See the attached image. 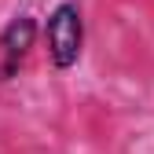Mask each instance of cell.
Listing matches in <instances>:
<instances>
[{
    "label": "cell",
    "mask_w": 154,
    "mask_h": 154,
    "mask_svg": "<svg viewBox=\"0 0 154 154\" xmlns=\"http://www.w3.org/2000/svg\"><path fill=\"white\" fill-rule=\"evenodd\" d=\"M41 37H44V51H48V66L51 70H73L85 55V11L77 0H59L44 26H41Z\"/></svg>",
    "instance_id": "cell-1"
},
{
    "label": "cell",
    "mask_w": 154,
    "mask_h": 154,
    "mask_svg": "<svg viewBox=\"0 0 154 154\" xmlns=\"http://www.w3.org/2000/svg\"><path fill=\"white\" fill-rule=\"evenodd\" d=\"M41 37V22L29 11H18L15 18H8V26L0 29V81H15L22 70L26 55L37 48Z\"/></svg>",
    "instance_id": "cell-2"
}]
</instances>
